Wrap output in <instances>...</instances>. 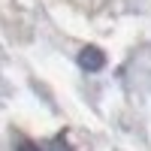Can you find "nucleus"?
I'll use <instances>...</instances> for the list:
<instances>
[{"label": "nucleus", "mask_w": 151, "mask_h": 151, "mask_svg": "<svg viewBox=\"0 0 151 151\" xmlns=\"http://www.w3.org/2000/svg\"><path fill=\"white\" fill-rule=\"evenodd\" d=\"M79 67L85 70V73H97V70H103V64H106V55L100 52V48H94V45H88V48H82L79 52Z\"/></svg>", "instance_id": "nucleus-1"}]
</instances>
